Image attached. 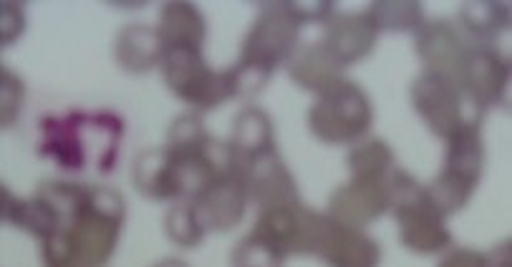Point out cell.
<instances>
[{
	"instance_id": "28",
	"label": "cell",
	"mask_w": 512,
	"mask_h": 267,
	"mask_svg": "<svg viewBox=\"0 0 512 267\" xmlns=\"http://www.w3.org/2000/svg\"><path fill=\"white\" fill-rule=\"evenodd\" d=\"M23 101H26V84H23L16 71L3 66L0 69V126L3 129H11L16 124L18 116H21Z\"/></svg>"
},
{
	"instance_id": "19",
	"label": "cell",
	"mask_w": 512,
	"mask_h": 267,
	"mask_svg": "<svg viewBox=\"0 0 512 267\" xmlns=\"http://www.w3.org/2000/svg\"><path fill=\"white\" fill-rule=\"evenodd\" d=\"M230 147L238 157L240 167L250 159L275 149L273 119L258 106H245L233 121V134H230Z\"/></svg>"
},
{
	"instance_id": "3",
	"label": "cell",
	"mask_w": 512,
	"mask_h": 267,
	"mask_svg": "<svg viewBox=\"0 0 512 267\" xmlns=\"http://www.w3.org/2000/svg\"><path fill=\"white\" fill-rule=\"evenodd\" d=\"M127 220V202L111 187H89L79 220L66 230L76 255L91 267H104L117 250Z\"/></svg>"
},
{
	"instance_id": "24",
	"label": "cell",
	"mask_w": 512,
	"mask_h": 267,
	"mask_svg": "<svg viewBox=\"0 0 512 267\" xmlns=\"http://www.w3.org/2000/svg\"><path fill=\"white\" fill-rule=\"evenodd\" d=\"M207 142H210V134L205 129V121L197 114H182L169 124L164 149L175 159H195L200 157Z\"/></svg>"
},
{
	"instance_id": "34",
	"label": "cell",
	"mask_w": 512,
	"mask_h": 267,
	"mask_svg": "<svg viewBox=\"0 0 512 267\" xmlns=\"http://www.w3.org/2000/svg\"><path fill=\"white\" fill-rule=\"evenodd\" d=\"M485 267H512L510 265V240H502L495 250L485 255Z\"/></svg>"
},
{
	"instance_id": "9",
	"label": "cell",
	"mask_w": 512,
	"mask_h": 267,
	"mask_svg": "<svg viewBox=\"0 0 512 267\" xmlns=\"http://www.w3.org/2000/svg\"><path fill=\"white\" fill-rule=\"evenodd\" d=\"M250 202L243 169L225 177H215L195 199V215L205 232H230L243 222L245 207Z\"/></svg>"
},
{
	"instance_id": "7",
	"label": "cell",
	"mask_w": 512,
	"mask_h": 267,
	"mask_svg": "<svg viewBox=\"0 0 512 267\" xmlns=\"http://www.w3.org/2000/svg\"><path fill=\"white\" fill-rule=\"evenodd\" d=\"M412 104L434 137L444 139V142L454 137L470 121H480V116L467 114L465 96H462L460 86L442 79V76L427 74V71L414 79Z\"/></svg>"
},
{
	"instance_id": "21",
	"label": "cell",
	"mask_w": 512,
	"mask_h": 267,
	"mask_svg": "<svg viewBox=\"0 0 512 267\" xmlns=\"http://www.w3.org/2000/svg\"><path fill=\"white\" fill-rule=\"evenodd\" d=\"M460 21L470 31V36L480 38V41H495L500 33L510 28V3L472 0L462 6Z\"/></svg>"
},
{
	"instance_id": "18",
	"label": "cell",
	"mask_w": 512,
	"mask_h": 267,
	"mask_svg": "<svg viewBox=\"0 0 512 267\" xmlns=\"http://www.w3.org/2000/svg\"><path fill=\"white\" fill-rule=\"evenodd\" d=\"M164 48L159 28L127 26L114 41V58L127 74H149L164 63Z\"/></svg>"
},
{
	"instance_id": "1",
	"label": "cell",
	"mask_w": 512,
	"mask_h": 267,
	"mask_svg": "<svg viewBox=\"0 0 512 267\" xmlns=\"http://www.w3.org/2000/svg\"><path fill=\"white\" fill-rule=\"evenodd\" d=\"M122 134V119L109 111H71L66 116H46L41 121L38 147L43 157L66 172H84L89 162H94L101 174H109L117 164Z\"/></svg>"
},
{
	"instance_id": "5",
	"label": "cell",
	"mask_w": 512,
	"mask_h": 267,
	"mask_svg": "<svg viewBox=\"0 0 512 267\" xmlns=\"http://www.w3.org/2000/svg\"><path fill=\"white\" fill-rule=\"evenodd\" d=\"M164 84L177 99L197 111H210L235 99L233 81L227 71L210 69L202 51H167L164 53Z\"/></svg>"
},
{
	"instance_id": "6",
	"label": "cell",
	"mask_w": 512,
	"mask_h": 267,
	"mask_svg": "<svg viewBox=\"0 0 512 267\" xmlns=\"http://www.w3.org/2000/svg\"><path fill=\"white\" fill-rule=\"evenodd\" d=\"M301 28V23L286 8V0L263 3L258 21L253 23L248 38H245L240 58H248V61L275 71L280 63L291 61V56L296 53Z\"/></svg>"
},
{
	"instance_id": "29",
	"label": "cell",
	"mask_w": 512,
	"mask_h": 267,
	"mask_svg": "<svg viewBox=\"0 0 512 267\" xmlns=\"http://www.w3.org/2000/svg\"><path fill=\"white\" fill-rule=\"evenodd\" d=\"M227 74H230V81H233V89L238 99H253V96H258L268 86L275 71L265 69V66H260L255 61H248V58H240Z\"/></svg>"
},
{
	"instance_id": "13",
	"label": "cell",
	"mask_w": 512,
	"mask_h": 267,
	"mask_svg": "<svg viewBox=\"0 0 512 267\" xmlns=\"http://www.w3.org/2000/svg\"><path fill=\"white\" fill-rule=\"evenodd\" d=\"M376 41H379V28L369 13H338L326 21V36L321 43L346 69L369 56Z\"/></svg>"
},
{
	"instance_id": "14",
	"label": "cell",
	"mask_w": 512,
	"mask_h": 267,
	"mask_svg": "<svg viewBox=\"0 0 512 267\" xmlns=\"http://www.w3.org/2000/svg\"><path fill=\"white\" fill-rule=\"evenodd\" d=\"M132 182L144 197L167 202V199H182L180 169L177 159L167 149H144L132 162Z\"/></svg>"
},
{
	"instance_id": "35",
	"label": "cell",
	"mask_w": 512,
	"mask_h": 267,
	"mask_svg": "<svg viewBox=\"0 0 512 267\" xmlns=\"http://www.w3.org/2000/svg\"><path fill=\"white\" fill-rule=\"evenodd\" d=\"M154 267H190V265H187V262H182V260H177V257H167V260L157 262Z\"/></svg>"
},
{
	"instance_id": "32",
	"label": "cell",
	"mask_w": 512,
	"mask_h": 267,
	"mask_svg": "<svg viewBox=\"0 0 512 267\" xmlns=\"http://www.w3.org/2000/svg\"><path fill=\"white\" fill-rule=\"evenodd\" d=\"M286 8L301 26H306V23L328 21L336 3L333 0H286Z\"/></svg>"
},
{
	"instance_id": "15",
	"label": "cell",
	"mask_w": 512,
	"mask_h": 267,
	"mask_svg": "<svg viewBox=\"0 0 512 267\" xmlns=\"http://www.w3.org/2000/svg\"><path fill=\"white\" fill-rule=\"evenodd\" d=\"M318 257L328 267H379L381 247L364 230H351L331 220Z\"/></svg>"
},
{
	"instance_id": "27",
	"label": "cell",
	"mask_w": 512,
	"mask_h": 267,
	"mask_svg": "<svg viewBox=\"0 0 512 267\" xmlns=\"http://www.w3.org/2000/svg\"><path fill=\"white\" fill-rule=\"evenodd\" d=\"M288 255L250 232L233 250V267H283Z\"/></svg>"
},
{
	"instance_id": "8",
	"label": "cell",
	"mask_w": 512,
	"mask_h": 267,
	"mask_svg": "<svg viewBox=\"0 0 512 267\" xmlns=\"http://www.w3.org/2000/svg\"><path fill=\"white\" fill-rule=\"evenodd\" d=\"M510 84V61L492 46L467 48L460 69V91L472 109L482 111L505 101Z\"/></svg>"
},
{
	"instance_id": "33",
	"label": "cell",
	"mask_w": 512,
	"mask_h": 267,
	"mask_svg": "<svg viewBox=\"0 0 512 267\" xmlns=\"http://www.w3.org/2000/svg\"><path fill=\"white\" fill-rule=\"evenodd\" d=\"M437 267H485V255L470 247H457V250H449Z\"/></svg>"
},
{
	"instance_id": "30",
	"label": "cell",
	"mask_w": 512,
	"mask_h": 267,
	"mask_svg": "<svg viewBox=\"0 0 512 267\" xmlns=\"http://www.w3.org/2000/svg\"><path fill=\"white\" fill-rule=\"evenodd\" d=\"M43 265L46 267H91L76 255L74 245H71L69 235L59 232L43 240Z\"/></svg>"
},
{
	"instance_id": "11",
	"label": "cell",
	"mask_w": 512,
	"mask_h": 267,
	"mask_svg": "<svg viewBox=\"0 0 512 267\" xmlns=\"http://www.w3.org/2000/svg\"><path fill=\"white\" fill-rule=\"evenodd\" d=\"M384 212H389V189L386 182H364V179H351L328 199V212L331 220L338 225L351 227V230H364L371 222L379 220Z\"/></svg>"
},
{
	"instance_id": "12",
	"label": "cell",
	"mask_w": 512,
	"mask_h": 267,
	"mask_svg": "<svg viewBox=\"0 0 512 267\" xmlns=\"http://www.w3.org/2000/svg\"><path fill=\"white\" fill-rule=\"evenodd\" d=\"M467 46L452 23L432 21L417 31V56L427 74L442 76L460 86V69L465 61Z\"/></svg>"
},
{
	"instance_id": "2",
	"label": "cell",
	"mask_w": 512,
	"mask_h": 267,
	"mask_svg": "<svg viewBox=\"0 0 512 267\" xmlns=\"http://www.w3.org/2000/svg\"><path fill=\"white\" fill-rule=\"evenodd\" d=\"M386 189H389V210L394 212L399 225V240L407 250L417 255H434L452 245L447 220L434 210L427 189L412 174L394 169L386 177Z\"/></svg>"
},
{
	"instance_id": "10",
	"label": "cell",
	"mask_w": 512,
	"mask_h": 267,
	"mask_svg": "<svg viewBox=\"0 0 512 267\" xmlns=\"http://www.w3.org/2000/svg\"><path fill=\"white\" fill-rule=\"evenodd\" d=\"M243 177L250 199L260 210L298 205V184L286 162L280 159L278 149H270L243 164Z\"/></svg>"
},
{
	"instance_id": "26",
	"label": "cell",
	"mask_w": 512,
	"mask_h": 267,
	"mask_svg": "<svg viewBox=\"0 0 512 267\" xmlns=\"http://www.w3.org/2000/svg\"><path fill=\"white\" fill-rule=\"evenodd\" d=\"M164 230H167L169 240L175 242L177 247H185V250L200 245L207 235L202 230L200 220H197L192 202H180V205L169 207L167 217H164Z\"/></svg>"
},
{
	"instance_id": "20",
	"label": "cell",
	"mask_w": 512,
	"mask_h": 267,
	"mask_svg": "<svg viewBox=\"0 0 512 267\" xmlns=\"http://www.w3.org/2000/svg\"><path fill=\"white\" fill-rule=\"evenodd\" d=\"M482 167H485V149H482L480 121H470L454 137L447 139L444 172L457 174V177L467 179L477 187L482 177Z\"/></svg>"
},
{
	"instance_id": "4",
	"label": "cell",
	"mask_w": 512,
	"mask_h": 267,
	"mask_svg": "<svg viewBox=\"0 0 512 267\" xmlns=\"http://www.w3.org/2000/svg\"><path fill=\"white\" fill-rule=\"evenodd\" d=\"M374 124V109L361 89L354 81L341 79L336 86L323 91L316 104L308 111V126L311 134L323 144H354Z\"/></svg>"
},
{
	"instance_id": "23",
	"label": "cell",
	"mask_w": 512,
	"mask_h": 267,
	"mask_svg": "<svg viewBox=\"0 0 512 267\" xmlns=\"http://www.w3.org/2000/svg\"><path fill=\"white\" fill-rule=\"evenodd\" d=\"M351 169V179H364V182H386L394 172V152L381 139H369L364 144H356L346 157Z\"/></svg>"
},
{
	"instance_id": "17",
	"label": "cell",
	"mask_w": 512,
	"mask_h": 267,
	"mask_svg": "<svg viewBox=\"0 0 512 267\" xmlns=\"http://www.w3.org/2000/svg\"><path fill=\"white\" fill-rule=\"evenodd\" d=\"M341 74H344V66L331 56L323 43H308V46L296 48L288 61V76L293 84L318 96L336 86L341 81Z\"/></svg>"
},
{
	"instance_id": "16",
	"label": "cell",
	"mask_w": 512,
	"mask_h": 267,
	"mask_svg": "<svg viewBox=\"0 0 512 267\" xmlns=\"http://www.w3.org/2000/svg\"><path fill=\"white\" fill-rule=\"evenodd\" d=\"M159 36L167 51H202L207 41V21L195 3L169 0L159 13Z\"/></svg>"
},
{
	"instance_id": "25",
	"label": "cell",
	"mask_w": 512,
	"mask_h": 267,
	"mask_svg": "<svg viewBox=\"0 0 512 267\" xmlns=\"http://www.w3.org/2000/svg\"><path fill=\"white\" fill-rule=\"evenodd\" d=\"M381 31H419L424 26L422 3L417 0H379L366 11Z\"/></svg>"
},
{
	"instance_id": "22",
	"label": "cell",
	"mask_w": 512,
	"mask_h": 267,
	"mask_svg": "<svg viewBox=\"0 0 512 267\" xmlns=\"http://www.w3.org/2000/svg\"><path fill=\"white\" fill-rule=\"evenodd\" d=\"M298 212H301V202L291 207H273V210L260 212L258 222L253 227V235L260 240L270 242L278 247L283 255H293L298 237Z\"/></svg>"
},
{
	"instance_id": "31",
	"label": "cell",
	"mask_w": 512,
	"mask_h": 267,
	"mask_svg": "<svg viewBox=\"0 0 512 267\" xmlns=\"http://www.w3.org/2000/svg\"><path fill=\"white\" fill-rule=\"evenodd\" d=\"M26 31V6L6 0L0 3V46L8 48Z\"/></svg>"
}]
</instances>
